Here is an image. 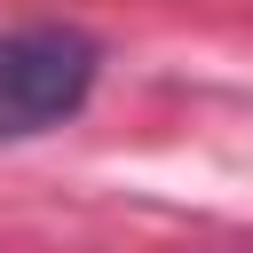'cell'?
I'll return each mask as SVG.
<instances>
[{"mask_svg":"<svg viewBox=\"0 0 253 253\" xmlns=\"http://www.w3.org/2000/svg\"><path fill=\"white\" fill-rule=\"evenodd\" d=\"M103 47L71 24H16L0 32V142L63 126L95 95Z\"/></svg>","mask_w":253,"mask_h":253,"instance_id":"6da1fadb","label":"cell"}]
</instances>
